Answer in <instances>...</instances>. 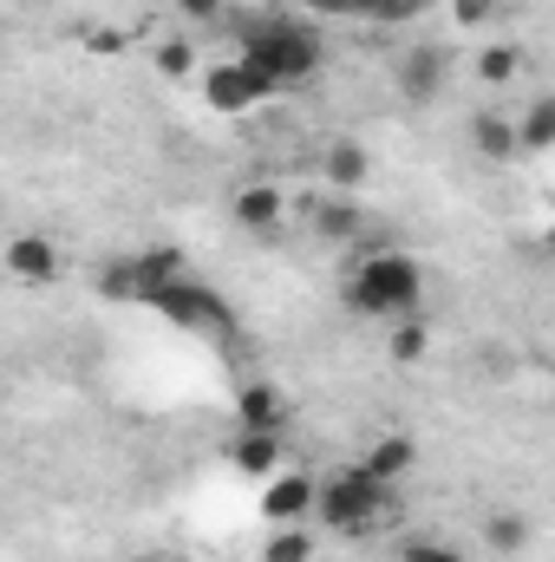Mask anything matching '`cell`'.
<instances>
[{"label":"cell","mask_w":555,"mask_h":562,"mask_svg":"<svg viewBox=\"0 0 555 562\" xmlns=\"http://www.w3.org/2000/svg\"><path fill=\"white\" fill-rule=\"evenodd\" d=\"M150 307H157L170 327H190V334H229V307H223V294H216L209 281H196V276L163 281V288L150 294Z\"/></svg>","instance_id":"cell-4"},{"label":"cell","mask_w":555,"mask_h":562,"mask_svg":"<svg viewBox=\"0 0 555 562\" xmlns=\"http://www.w3.org/2000/svg\"><path fill=\"white\" fill-rule=\"evenodd\" d=\"M223 7H229V0H183V13H190V20H216Z\"/></svg>","instance_id":"cell-27"},{"label":"cell","mask_w":555,"mask_h":562,"mask_svg":"<svg viewBox=\"0 0 555 562\" xmlns=\"http://www.w3.org/2000/svg\"><path fill=\"white\" fill-rule=\"evenodd\" d=\"M281 210H287V203H281L275 183H242V190H236V223H242V229H256V236H275Z\"/></svg>","instance_id":"cell-12"},{"label":"cell","mask_w":555,"mask_h":562,"mask_svg":"<svg viewBox=\"0 0 555 562\" xmlns=\"http://www.w3.org/2000/svg\"><path fill=\"white\" fill-rule=\"evenodd\" d=\"M314 223H320V236H333V243H340V236H353V229H360V216H353V203H327V210H320V216H314Z\"/></svg>","instance_id":"cell-22"},{"label":"cell","mask_w":555,"mask_h":562,"mask_svg":"<svg viewBox=\"0 0 555 562\" xmlns=\"http://www.w3.org/2000/svg\"><path fill=\"white\" fill-rule=\"evenodd\" d=\"M366 170H373V157H366L360 144H333V150H327V177H333V190L366 183Z\"/></svg>","instance_id":"cell-15"},{"label":"cell","mask_w":555,"mask_h":562,"mask_svg":"<svg viewBox=\"0 0 555 562\" xmlns=\"http://www.w3.org/2000/svg\"><path fill=\"white\" fill-rule=\"evenodd\" d=\"M242 66L256 72L262 92H281V86H301L320 72V33L307 20H269L242 40Z\"/></svg>","instance_id":"cell-1"},{"label":"cell","mask_w":555,"mask_h":562,"mask_svg":"<svg viewBox=\"0 0 555 562\" xmlns=\"http://www.w3.org/2000/svg\"><path fill=\"white\" fill-rule=\"evenodd\" d=\"M399 562H464L451 543H431V537H412L406 550H399Z\"/></svg>","instance_id":"cell-25"},{"label":"cell","mask_w":555,"mask_h":562,"mask_svg":"<svg viewBox=\"0 0 555 562\" xmlns=\"http://www.w3.org/2000/svg\"><path fill=\"white\" fill-rule=\"evenodd\" d=\"M517 144H530V150H550V144H555V99H536V105H530V119H523Z\"/></svg>","instance_id":"cell-20"},{"label":"cell","mask_w":555,"mask_h":562,"mask_svg":"<svg viewBox=\"0 0 555 562\" xmlns=\"http://www.w3.org/2000/svg\"><path fill=\"white\" fill-rule=\"evenodd\" d=\"M471 144H477L484 157H510V150H517V125H510L503 112H477V119H471Z\"/></svg>","instance_id":"cell-14"},{"label":"cell","mask_w":555,"mask_h":562,"mask_svg":"<svg viewBox=\"0 0 555 562\" xmlns=\"http://www.w3.org/2000/svg\"><path fill=\"white\" fill-rule=\"evenodd\" d=\"M262 562H314V537L301 524H281L275 537L262 543Z\"/></svg>","instance_id":"cell-17"},{"label":"cell","mask_w":555,"mask_h":562,"mask_svg":"<svg viewBox=\"0 0 555 562\" xmlns=\"http://www.w3.org/2000/svg\"><path fill=\"white\" fill-rule=\"evenodd\" d=\"M431 0H373V13L366 20H380V26H399V20H418Z\"/></svg>","instance_id":"cell-24"},{"label":"cell","mask_w":555,"mask_h":562,"mask_svg":"<svg viewBox=\"0 0 555 562\" xmlns=\"http://www.w3.org/2000/svg\"><path fill=\"white\" fill-rule=\"evenodd\" d=\"M424 347H431V327H424V321H412V314H399V321H393L386 353H393L399 367H412V360H424Z\"/></svg>","instance_id":"cell-16"},{"label":"cell","mask_w":555,"mask_h":562,"mask_svg":"<svg viewBox=\"0 0 555 562\" xmlns=\"http://www.w3.org/2000/svg\"><path fill=\"white\" fill-rule=\"evenodd\" d=\"M484 537H490V543H497L503 557H517V550H530V524H523L517 510H497V517L484 524Z\"/></svg>","instance_id":"cell-19"},{"label":"cell","mask_w":555,"mask_h":562,"mask_svg":"<svg viewBox=\"0 0 555 562\" xmlns=\"http://www.w3.org/2000/svg\"><path fill=\"white\" fill-rule=\"evenodd\" d=\"M262 99H269V92L256 86V72H249L242 59H223V66L203 72V105L223 112V119H242V112H256Z\"/></svg>","instance_id":"cell-6"},{"label":"cell","mask_w":555,"mask_h":562,"mask_svg":"<svg viewBox=\"0 0 555 562\" xmlns=\"http://www.w3.org/2000/svg\"><path fill=\"white\" fill-rule=\"evenodd\" d=\"M281 464V431H242L236 438V471L242 477H275Z\"/></svg>","instance_id":"cell-13"},{"label":"cell","mask_w":555,"mask_h":562,"mask_svg":"<svg viewBox=\"0 0 555 562\" xmlns=\"http://www.w3.org/2000/svg\"><path fill=\"white\" fill-rule=\"evenodd\" d=\"M307 13H320V20H366L373 13V0H301Z\"/></svg>","instance_id":"cell-23"},{"label":"cell","mask_w":555,"mask_h":562,"mask_svg":"<svg viewBox=\"0 0 555 562\" xmlns=\"http://www.w3.org/2000/svg\"><path fill=\"white\" fill-rule=\"evenodd\" d=\"M523 72V53L517 46H484V59H477V79L484 86H510Z\"/></svg>","instance_id":"cell-18"},{"label":"cell","mask_w":555,"mask_h":562,"mask_svg":"<svg viewBox=\"0 0 555 562\" xmlns=\"http://www.w3.org/2000/svg\"><path fill=\"white\" fill-rule=\"evenodd\" d=\"M157 72L190 79V72H196V46H190V40H163V46H157Z\"/></svg>","instance_id":"cell-21"},{"label":"cell","mask_w":555,"mask_h":562,"mask_svg":"<svg viewBox=\"0 0 555 562\" xmlns=\"http://www.w3.org/2000/svg\"><path fill=\"white\" fill-rule=\"evenodd\" d=\"M438 86H444V46H412V53L399 59V99L431 105Z\"/></svg>","instance_id":"cell-9"},{"label":"cell","mask_w":555,"mask_h":562,"mask_svg":"<svg viewBox=\"0 0 555 562\" xmlns=\"http://www.w3.org/2000/svg\"><path fill=\"white\" fill-rule=\"evenodd\" d=\"M236 419H242V431H281L287 425V400L275 393V380H249L236 393Z\"/></svg>","instance_id":"cell-10"},{"label":"cell","mask_w":555,"mask_h":562,"mask_svg":"<svg viewBox=\"0 0 555 562\" xmlns=\"http://www.w3.org/2000/svg\"><path fill=\"white\" fill-rule=\"evenodd\" d=\"M314 491H320V477H307V471H275L269 491H262V510H269L275 524H301V517L314 510Z\"/></svg>","instance_id":"cell-7"},{"label":"cell","mask_w":555,"mask_h":562,"mask_svg":"<svg viewBox=\"0 0 555 562\" xmlns=\"http://www.w3.org/2000/svg\"><path fill=\"white\" fill-rule=\"evenodd\" d=\"M177 276H190L183 256H177V249H150V256H132V262H112V269H105V288H112L118 301H150L163 281H177Z\"/></svg>","instance_id":"cell-5"},{"label":"cell","mask_w":555,"mask_h":562,"mask_svg":"<svg viewBox=\"0 0 555 562\" xmlns=\"http://www.w3.org/2000/svg\"><path fill=\"white\" fill-rule=\"evenodd\" d=\"M418 294H424V269H418L412 256H399V249L360 262L353 281H347V307H353V314H373V321H399V314H412Z\"/></svg>","instance_id":"cell-2"},{"label":"cell","mask_w":555,"mask_h":562,"mask_svg":"<svg viewBox=\"0 0 555 562\" xmlns=\"http://www.w3.org/2000/svg\"><path fill=\"white\" fill-rule=\"evenodd\" d=\"M386 504H393V484H380L366 464H347V471H333V477L314 491V510H320L333 530H366Z\"/></svg>","instance_id":"cell-3"},{"label":"cell","mask_w":555,"mask_h":562,"mask_svg":"<svg viewBox=\"0 0 555 562\" xmlns=\"http://www.w3.org/2000/svg\"><path fill=\"white\" fill-rule=\"evenodd\" d=\"M7 276L26 281V288H46V281H59V249L46 236H13L7 243Z\"/></svg>","instance_id":"cell-8"},{"label":"cell","mask_w":555,"mask_h":562,"mask_svg":"<svg viewBox=\"0 0 555 562\" xmlns=\"http://www.w3.org/2000/svg\"><path fill=\"white\" fill-rule=\"evenodd\" d=\"M490 13H497V0H451V20L457 26H484Z\"/></svg>","instance_id":"cell-26"},{"label":"cell","mask_w":555,"mask_h":562,"mask_svg":"<svg viewBox=\"0 0 555 562\" xmlns=\"http://www.w3.org/2000/svg\"><path fill=\"white\" fill-rule=\"evenodd\" d=\"M360 464H366L380 484H393V491H399V477L418 464V438H412V431H386V438H380V445H373Z\"/></svg>","instance_id":"cell-11"}]
</instances>
